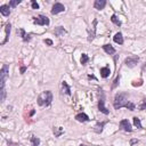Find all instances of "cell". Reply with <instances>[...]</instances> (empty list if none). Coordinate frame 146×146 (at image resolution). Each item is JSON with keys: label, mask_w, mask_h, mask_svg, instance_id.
I'll return each mask as SVG.
<instances>
[{"label": "cell", "mask_w": 146, "mask_h": 146, "mask_svg": "<svg viewBox=\"0 0 146 146\" xmlns=\"http://www.w3.org/2000/svg\"><path fill=\"white\" fill-rule=\"evenodd\" d=\"M105 6H106V1H105V0H96L94 2V7H95V9H97V10L104 9Z\"/></svg>", "instance_id": "10"}, {"label": "cell", "mask_w": 146, "mask_h": 146, "mask_svg": "<svg viewBox=\"0 0 146 146\" xmlns=\"http://www.w3.org/2000/svg\"><path fill=\"white\" fill-rule=\"evenodd\" d=\"M139 62V57L136 55H132V56H129V57H127L125 60V64L127 65L128 67H133L136 66V64H137Z\"/></svg>", "instance_id": "5"}, {"label": "cell", "mask_w": 146, "mask_h": 146, "mask_svg": "<svg viewBox=\"0 0 146 146\" xmlns=\"http://www.w3.org/2000/svg\"><path fill=\"white\" fill-rule=\"evenodd\" d=\"M64 132V130L62 128H54V133H55V137H60L62 133Z\"/></svg>", "instance_id": "24"}, {"label": "cell", "mask_w": 146, "mask_h": 146, "mask_svg": "<svg viewBox=\"0 0 146 146\" xmlns=\"http://www.w3.org/2000/svg\"><path fill=\"white\" fill-rule=\"evenodd\" d=\"M103 49H104V51L107 52L108 55H114V54H115V49L112 47L111 45H104L103 46Z\"/></svg>", "instance_id": "16"}, {"label": "cell", "mask_w": 146, "mask_h": 146, "mask_svg": "<svg viewBox=\"0 0 146 146\" xmlns=\"http://www.w3.org/2000/svg\"><path fill=\"white\" fill-rule=\"evenodd\" d=\"M113 105H114V108H115V110H119L121 107H126L130 111H135V108H136L135 104L128 101L127 94H116L115 97H114Z\"/></svg>", "instance_id": "1"}, {"label": "cell", "mask_w": 146, "mask_h": 146, "mask_svg": "<svg viewBox=\"0 0 146 146\" xmlns=\"http://www.w3.org/2000/svg\"><path fill=\"white\" fill-rule=\"evenodd\" d=\"M102 90V89H101ZM102 97L99 98L98 101V110L102 112V113H104L105 115H107V114H110V111L107 110L106 107H105V98H104V94H103V90H102Z\"/></svg>", "instance_id": "4"}, {"label": "cell", "mask_w": 146, "mask_h": 146, "mask_svg": "<svg viewBox=\"0 0 146 146\" xmlns=\"http://www.w3.org/2000/svg\"><path fill=\"white\" fill-rule=\"evenodd\" d=\"M144 70H146V63H145V65H144V67H143Z\"/></svg>", "instance_id": "34"}, {"label": "cell", "mask_w": 146, "mask_h": 146, "mask_svg": "<svg viewBox=\"0 0 146 146\" xmlns=\"http://www.w3.org/2000/svg\"><path fill=\"white\" fill-rule=\"evenodd\" d=\"M133 125H135V127H137L138 129H142V123H141V120H139L137 116H135V118H133Z\"/></svg>", "instance_id": "23"}, {"label": "cell", "mask_w": 146, "mask_h": 146, "mask_svg": "<svg viewBox=\"0 0 146 146\" xmlns=\"http://www.w3.org/2000/svg\"><path fill=\"white\" fill-rule=\"evenodd\" d=\"M139 108H141V110H145V108H146V98L143 101V103L139 105Z\"/></svg>", "instance_id": "29"}, {"label": "cell", "mask_w": 146, "mask_h": 146, "mask_svg": "<svg viewBox=\"0 0 146 146\" xmlns=\"http://www.w3.org/2000/svg\"><path fill=\"white\" fill-rule=\"evenodd\" d=\"M110 73H111L110 67L105 66V67H102V69H101V75L103 78H107L108 75H110Z\"/></svg>", "instance_id": "18"}, {"label": "cell", "mask_w": 146, "mask_h": 146, "mask_svg": "<svg viewBox=\"0 0 146 146\" xmlns=\"http://www.w3.org/2000/svg\"><path fill=\"white\" fill-rule=\"evenodd\" d=\"M20 4H21V0H13V1H10V2H9V7L15 8L17 5H20Z\"/></svg>", "instance_id": "25"}, {"label": "cell", "mask_w": 146, "mask_h": 146, "mask_svg": "<svg viewBox=\"0 0 146 146\" xmlns=\"http://www.w3.org/2000/svg\"><path fill=\"white\" fill-rule=\"evenodd\" d=\"M120 128L123 129L125 131H128V132H131L132 131V128H131V125L129 123V121L127 119H123L120 121Z\"/></svg>", "instance_id": "8"}, {"label": "cell", "mask_w": 146, "mask_h": 146, "mask_svg": "<svg viewBox=\"0 0 146 146\" xmlns=\"http://www.w3.org/2000/svg\"><path fill=\"white\" fill-rule=\"evenodd\" d=\"M80 146H88V145H85V144H81V145H80Z\"/></svg>", "instance_id": "35"}, {"label": "cell", "mask_w": 146, "mask_h": 146, "mask_svg": "<svg viewBox=\"0 0 146 146\" xmlns=\"http://www.w3.org/2000/svg\"><path fill=\"white\" fill-rule=\"evenodd\" d=\"M0 13L4 16H9L10 15V7H9V5H2L0 7Z\"/></svg>", "instance_id": "12"}, {"label": "cell", "mask_w": 146, "mask_h": 146, "mask_svg": "<svg viewBox=\"0 0 146 146\" xmlns=\"http://www.w3.org/2000/svg\"><path fill=\"white\" fill-rule=\"evenodd\" d=\"M20 32V34L22 37V39H24L25 38V36H26V33H25V31H24V29H20V30H17V33Z\"/></svg>", "instance_id": "27"}, {"label": "cell", "mask_w": 146, "mask_h": 146, "mask_svg": "<svg viewBox=\"0 0 146 146\" xmlns=\"http://www.w3.org/2000/svg\"><path fill=\"white\" fill-rule=\"evenodd\" d=\"M137 143H138V139H135V138H132L131 141H130V145H131V146H133L135 144H137Z\"/></svg>", "instance_id": "30"}, {"label": "cell", "mask_w": 146, "mask_h": 146, "mask_svg": "<svg viewBox=\"0 0 146 146\" xmlns=\"http://www.w3.org/2000/svg\"><path fill=\"white\" fill-rule=\"evenodd\" d=\"M96 25H97V20H94V25H92L91 30L88 31V32H89L88 41H89V42L92 41V40H94V38H95V36H96Z\"/></svg>", "instance_id": "9"}, {"label": "cell", "mask_w": 146, "mask_h": 146, "mask_svg": "<svg viewBox=\"0 0 146 146\" xmlns=\"http://www.w3.org/2000/svg\"><path fill=\"white\" fill-rule=\"evenodd\" d=\"M88 61H89L88 55H87V54H82V56H81V60H80V62H81V64H82V65H86L87 63H88Z\"/></svg>", "instance_id": "22"}, {"label": "cell", "mask_w": 146, "mask_h": 146, "mask_svg": "<svg viewBox=\"0 0 146 146\" xmlns=\"http://www.w3.org/2000/svg\"><path fill=\"white\" fill-rule=\"evenodd\" d=\"M34 112H36L34 110H33V111H31V113H30V115H33V114H34Z\"/></svg>", "instance_id": "33"}, {"label": "cell", "mask_w": 146, "mask_h": 146, "mask_svg": "<svg viewBox=\"0 0 146 146\" xmlns=\"http://www.w3.org/2000/svg\"><path fill=\"white\" fill-rule=\"evenodd\" d=\"M65 10V6L62 5L61 2H56V4L52 6V9H51V14L52 15H57L60 13H63Z\"/></svg>", "instance_id": "7"}, {"label": "cell", "mask_w": 146, "mask_h": 146, "mask_svg": "<svg viewBox=\"0 0 146 146\" xmlns=\"http://www.w3.org/2000/svg\"><path fill=\"white\" fill-rule=\"evenodd\" d=\"M25 71H26V66H22V67H21V73H22V74L25 72Z\"/></svg>", "instance_id": "32"}, {"label": "cell", "mask_w": 146, "mask_h": 146, "mask_svg": "<svg viewBox=\"0 0 146 146\" xmlns=\"http://www.w3.org/2000/svg\"><path fill=\"white\" fill-rule=\"evenodd\" d=\"M62 87H63V92L64 94H66V95H71V88H70V86L67 85V82H65L63 81L62 82Z\"/></svg>", "instance_id": "19"}, {"label": "cell", "mask_w": 146, "mask_h": 146, "mask_svg": "<svg viewBox=\"0 0 146 146\" xmlns=\"http://www.w3.org/2000/svg\"><path fill=\"white\" fill-rule=\"evenodd\" d=\"M107 123V121H103V122H98L97 125L95 126V132H97V133H101L102 131H103V128H104V126Z\"/></svg>", "instance_id": "14"}, {"label": "cell", "mask_w": 146, "mask_h": 146, "mask_svg": "<svg viewBox=\"0 0 146 146\" xmlns=\"http://www.w3.org/2000/svg\"><path fill=\"white\" fill-rule=\"evenodd\" d=\"M5 30H6V37H5V40L1 42V45H5V43L8 41V39H9V34H10V30H11V24H10V23H8L7 25H6Z\"/></svg>", "instance_id": "13"}, {"label": "cell", "mask_w": 146, "mask_h": 146, "mask_svg": "<svg viewBox=\"0 0 146 146\" xmlns=\"http://www.w3.org/2000/svg\"><path fill=\"white\" fill-rule=\"evenodd\" d=\"M31 5H32L33 9H39V5H38V2H37L36 0H32V1H31Z\"/></svg>", "instance_id": "28"}, {"label": "cell", "mask_w": 146, "mask_h": 146, "mask_svg": "<svg viewBox=\"0 0 146 146\" xmlns=\"http://www.w3.org/2000/svg\"><path fill=\"white\" fill-rule=\"evenodd\" d=\"M51 102H52V94H51V91H49V90L43 91L38 97L39 106H50Z\"/></svg>", "instance_id": "2"}, {"label": "cell", "mask_w": 146, "mask_h": 146, "mask_svg": "<svg viewBox=\"0 0 146 146\" xmlns=\"http://www.w3.org/2000/svg\"><path fill=\"white\" fill-rule=\"evenodd\" d=\"M75 120L79 121V122H88L90 119H89V116L87 115V114L79 113V114H77V115H75Z\"/></svg>", "instance_id": "11"}, {"label": "cell", "mask_w": 146, "mask_h": 146, "mask_svg": "<svg viewBox=\"0 0 146 146\" xmlns=\"http://www.w3.org/2000/svg\"><path fill=\"white\" fill-rule=\"evenodd\" d=\"M31 144H32V146H39L40 139L38 137H36V136H32V137H31Z\"/></svg>", "instance_id": "21"}, {"label": "cell", "mask_w": 146, "mask_h": 146, "mask_svg": "<svg viewBox=\"0 0 146 146\" xmlns=\"http://www.w3.org/2000/svg\"><path fill=\"white\" fill-rule=\"evenodd\" d=\"M111 21L113 22V23L115 24V25H118V26H121V25H122V23H121V21L119 20V18H118V16H116L115 14H113V15H112V16H111Z\"/></svg>", "instance_id": "20"}, {"label": "cell", "mask_w": 146, "mask_h": 146, "mask_svg": "<svg viewBox=\"0 0 146 146\" xmlns=\"http://www.w3.org/2000/svg\"><path fill=\"white\" fill-rule=\"evenodd\" d=\"M113 40H114V42L119 43V45H123V37H122V33H121V32L115 33V36L113 37Z\"/></svg>", "instance_id": "15"}, {"label": "cell", "mask_w": 146, "mask_h": 146, "mask_svg": "<svg viewBox=\"0 0 146 146\" xmlns=\"http://www.w3.org/2000/svg\"><path fill=\"white\" fill-rule=\"evenodd\" d=\"M33 23L38 24V25H49V18L45 15H40L33 20Z\"/></svg>", "instance_id": "6"}, {"label": "cell", "mask_w": 146, "mask_h": 146, "mask_svg": "<svg viewBox=\"0 0 146 146\" xmlns=\"http://www.w3.org/2000/svg\"><path fill=\"white\" fill-rule=\"evenodd\" d=\"M119 81H120V74L115 78V80L113 81V85H112V89H115V88H116V86L119 85Z\"/></svg>", "instance_id": "26"}, {"label": "cell", "mask_w": 146, "mask_h": 146, "mask_svg": "<svg viewBox=\"0 0 146 146\" xmlns=\"http://www.w3.org/2000/svg\"><path fill=\"white\" fill-rule=\"evenodd\" d=\"M65 33H66V30H65L63 26H57L55 29V36L56 37H62V36H64Z\"/></svg>", "instance_id": "17"}, {"label": "cell", "mask_w": 146, "mask_h": 146, "mask_svg": "<svg viewBox=\"0 0 146 146\" xmlns=\"http://www.w3.org/2000/svg\"><path fill=\"white\" fill-rule=\"evenodd\" d=\"M8 73H9V66L7 64H4L1 67V72H0V91L5 90V83L8 78Z\"/></svg>", "instance_id": "3"}, {"label": "cell", "mask_w": 146, "mask_h": 146, "mask_svg": "<svg viewBox=\"0 0 146 146\" xmlns=\"http://www.w3.org/2000/svg\"><path fill=\"white\" fill-rule=\"evenodd\" d=\"M45 43H47L48 46H52V41H51L50 39H46L45 40Z\"/></svg>", "instance_id": "31"}]
</instances>
